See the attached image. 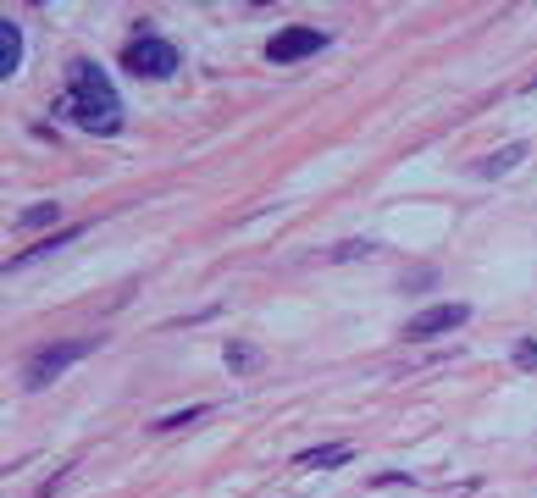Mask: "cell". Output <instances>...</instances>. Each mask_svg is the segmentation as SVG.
I'll use <instances>...</instances> for the list:
<instances>
[{"label":"cell","instance_id":"obj_4","mask_svg":"<svg viewBox=\"0 0 537 498\" xmlns=\"http://www.w3.org/2000/svg\"><path fill=\"white\" fill-rule=\"evenodd\" d=\"M471 321V305H432V310H421V316H410L405 321V338L410 344H432V338H443V332H454V327H466Z\"/></svg>","mask_w":537,"mask_h":498},{"label":"cell","instance_id":"obj_14","mask_svg":"<svg viewBox=\"0 0 537 498\" xmlns=\"http://www.w3.org/2000/svg\"><path fill=\"white\" fill-rule=\"evenodd\" d=\"M526 89H537V78H532V83H526Z\"/></svg>","mask_w":537,"mask_h":498},{"label":"cell","instance_id":"obj_11","mask_svg":"<svg viewBox=\"0 0 537 498\" xmlns=\"http://www.w3.org/2000/svg\"><path fill=\"white\" fill-rule=\"evenodd\" d=\"M45 222H56V205H34V211L17 216V227H45Z\"/></svg>","mask_w":537,"mask_h":498},{"label":"cell","instance_id":"obj_3","mask_svg":"<svg viewBox=\"0 0 537 498\" xmlns=\"http://www.w3.org/2000/svg\"><path fill=\"white\" fill-rule=\"evenodd\" d=\"M122 67H128L133 78H172V72H178V50L156 34H139L128 50H122Z\"/></svg>","mask_w":537,"mask_h":498},{"label":"cell","instance_id":"obj_9","mask_svg":"<svg viewBox=\"0 0 537 498\" xmlns=\"http://www.w3.org/2000/svg\"><path fill=\"white\" fill-rule=\"evenodd\" d=\"M205 415V404H189V410H172V415H161L156 421V432H172V427H189V421H200Z\"/></svg>","mask_w":537,"mask_h":498},{"label":"cell","instance_id":"obj_13","mask_svg":"<svg viewBox=\"0 0 537 498\" xmlns=\"http://www.w3.org/2000/svg\"><path fill=\"white\" fill-rule=\"evenodd\" d=\"M515 366H521V371H537V338H526V344H515Z\"/></svg>","mask_w":537,"mask_h":498},{"label":"cell","instance_id":"obj_6","mask_svg":"<svg viewBox=\"0 0 537 498\" xmlns=\"http://www.w3.org/2000/svg\"><path fill=\"white\" fill-rule=\"evenodd\" d=\"M17 72H23V23L0 17V78L12 83Z\"/></svg>","mask_w":537,"mask_h":498},{"label":"cell","instance_id":"obj_8","mask_svg":"<svg viewBox=\"0 0 537 498\" xmlns=\"http://www.w3.org/2000/svg\"><path fill=\"white\" fill-rule=\"evenodd\" d=\"M521 161H526V144H504V150L493 155V161H482L477 172L482 178H499V172H510V166H521Z\"/></svg>","mask_w":537,"mask_h":498},{"label":"cell","instance_id":"obj_1","mask_svg":"<svg viewBox=\"0 0 537 498\" xmlns=\"http://www.w3.org/2000/svg\"><path fill=\"white\" fill-rule=\"evenodd\" d=\"M61 111H67L84 133H117L122 128L117 83H111L95 61H72L67 67V100H61Z\"/></svg>","mask_w":537,"mask_h":498},{"label":"cell","instance_id":"obj_5","mask_svg":"<svg viewBox=\"0 0 537 498\" xmlns=\"http://www.w3.org/2000/svg\"><path fill=\"white\" fill-rule=\"evenodd\" d=\"M327 45V34L322 28H305V23H294V28H283V34L266 45V61H277V67H294V61H305V56H316V50Z\"/></svg>","mask_w":537,"mask_h":498},{"label":"cell","instance_id":"obj_2","mask_svg":"<svg viewBox=\"0 0 537 498\" xmlns=\"http://www.w3.org/2000/svg\"><path fill=\"white\" fill-rule=\"evenodd\" d=\"M89 349H95V338H72V344H45V349H34V355H28V366H23V382H28V388H45L50 377H61L67 366H78Z\"/></svg>","mask_w":537,"mask_h":498},{"label":"cell","instance_id":"obj_12","mask_svg":"<svg viewBox=\"0 0 537 498\" xmlns=\"http://www.w3.org/2000/svg\"><path fill=\"white\" fill-rule=\"evenodd\" d=\"M371 249H377L371 238H349L344 249H333V261H355V255H371Z\"/></svg>","mask_w":537,"mask_h":498},{"label":"cell","instance_id":"obj_7","mask_svg":"<svg viewBox=\"0 0 537 498\" xmlns=\"http://www.w3.org/2000/svg\"><path fill=\"white\" fill-rule=\"evenodd\" d=\"M349 454H355L349 443H327V449H305L294 465H305V471H327V465H344Z\"/></svg>","mask_w":537,"mask_h":498},{"label":"cell","instance_id":"obj_10","mask_svg":"<svg viewBox=\"0 0 537 498\" xmlns=\"http://www.w3.org/2000/svg\"><path fill=\"white\" fill-rule=\"evenodd\" d=\"M227 366H233V371H250L255 366V349L250 344H227Z\"/></svg>","mask_w":537,"mask_h":498}]
</instances>
